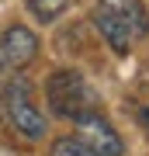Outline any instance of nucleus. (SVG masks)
<instances>
[{
  "label": "nucleus",
  "mask_w": 149,
  "mask_h": 156,
  "mask_svg": "<svg viewBox=\"0 0 149 156\" xmlns=\"http://www.w3.org/2000/svg\"><path fill=\"white\" fill-rule=\"evenodd\" d=\"M90 17L115 52H128L149 35V11L142 0H97Z\"/></svg>",
  "instance_id": "nucleus-1"
},
{
  "label": "nucleus",
  "mask_w": 149,
  "mask_h": 156,
  "mask_svg": "<svg viewBox=\"0 0 149 156\" xmlns=\"http://www.w3.org/2000/svg\"><path fill=\"white\" fill-rule=\"evenodd\" d=\"M45 97H49V108L62 118H73L80 122L83 115L90 111H101V97L94 94V87L73 69H62V73H52L49 76V87H45Z\"/></svg>",
  "instance_id": "nucleus-2"
},
{
  "label": "nucleus",
  "mask_w": 149,
  "mask_h": 156,
  "mask_svg": "<svg viewBox=\"0 0 149 156\" xmlns=\"http://www.w3.org/2000/svg\"><path fill=\"white\" fill-rule=\"evenodd\" d=\"M4 111H7V122H11L21 135L28 139H45V115L35 108L31 101V87H28V80H11L4 90Z\"/></svg>",
  "instance_id": "nucleus-3"
},
{
  "label": "nucleus",
  "mask_w": 149,
  "mask_h": 156,
  "mask_svg": "<svg viewBox=\"0 0 149 156\" xmlns=\"http://www.w3.org/2000/svg\"><path fill=\"white\" fill-rule=\"evenodd\" d=\"M38 56V38L35 31L21 28V24H11L4 35H0V69H24L28 62Z\"/></svg>",
  "instance_id": "nucleus-4"
},
{
  "label": "nucleus",
  "mask_w": 149,
  "mask_h": 156,
  "mask_svg": "<svg viewBox=\"0 0 149 156\" xmlns=\"http://www.w3.org/2000/svg\"><path fill=\"white\" fill-rule=\"evenodd\" d=\"M76 128H80V139L90 146L94 153H101V156H122L125 153V142H122V135L111 128V122L101 111H90V115H83L80 122H76Z\"/></svg>",
  "instance_id": "nucleus-5"
},
{
  "label": "nucleus",
  "mask_w": 149,
  "mask_h": 156,
  "mask_svg": "<svg viewBox=\"0 0 149 156\" xmlns=\"http://www.w3.org/2000/svg\"><path fill=\"white\" fill-rule=\"evenodd\" d=\"M52 156H101V153H94L80 135H62L52 142Z\"/></svg>",
  "instance_id": "nucleus-6"
},
{
  "label": "nucleus",
  "mask_w": 149,
  "mask_h": 156,
  "mask_svg": "<svg viewBox=\"0 0 149 156\" xmlns=\"http://www.w3.org/2000/svg\"><path fill=\"white\" fill-rule=\"evenodd\" d=\"M24 4H28V11L38 17V21H55L69 7V0H24Z\"/></svg>",
  "instance_id": "nucleus-7"
}]
</instances>
